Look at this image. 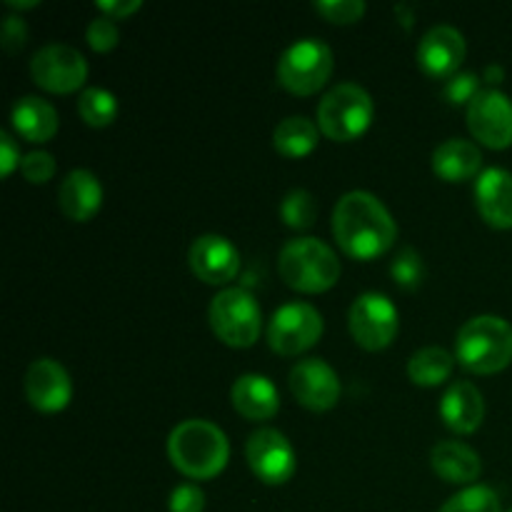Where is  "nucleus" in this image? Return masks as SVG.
<instances>
[{"mask_svg":"<svg viewBox=\"0 0 512 512\" xmlns=\"http://www.w3.org/2000/svg\"><path fill=\"white\" fill-rule=\"evenodd\" d=\"M333 235L345 255L373 260L388 253L398 240V225L383 200L368 190H350L335 203Z\"/></svg>","mask_w":512,"mask_h":512,"instance_id":"nucleus-1","label":"nucleus"},{"mask_svg":"<svg viewBox=\"0 0 512 512\" xmlns=\"http://www.w3.org/2000/svg\"><path fill=\"white\" fill-rule=\"evenodd\" d=\"M168 455L175 470L193 480H210L225 470L230 443L223 430L210 420H183L168 438Z\"/></svg>","mask_w":512,"mask_h":512,"instance_id":"nucleus-2","label":"nucleus"},{"mask_svg":"<svg viewBox=\"0 0 512 512\" xmlns=\"http://www.w3.org/2000/svg\"><path fill=\"white\" fill-rule=\"evenodd\" d=\"M455 360L475 375H493L512 363V325L498 315L470 318L458 330Z\"/></svg>","mask_w":512,"mask_h":512,"instance_id":"nucleus-3","label":"nucleus"},{"mask_svg":"<svg viewBox=\"0 0 512 512\" xmlns=\"http://www.w3.org/2000/svg\"><path fill=\"white\" fill-rule=\"evenodd\" d=\"M280 278L300 293H325L340 280V258L318 238H295L280 248Z\"/></svg>","mask_w":512,"mask_h":512,"instance_id":"nucleus-4","label":"nucleus"},{"mask_svg":"<svg viewBox=\"0 0 512 512\" xmlns=\"http://www.w3.org/2000/svg\"><path fill=\"white\" fill-rule=\"evenodd\" d=\"M375 115L373 98L358 83H338L318 105V128L335 143H350L370 128Z\"/></svg>","mask_w":512,"mask_h":512,"instance_id":"nucleus-5","label":"nucleus"},{"mask_svg":"<svg viewBox=\"0 0 512 512\" xmlns=\"http://www.w3.org/2000/svg\"><path fill=\"white\" fill-rule=\"evenodd\" d=\"M210 325L230 348H250L260 338L263 310L250 290L225 288L210 303Z\"/></svg>","mask_w":512,"mask_h":512,"instance_id":"nucleus-6","label":"nucleus"},{"mask_svg":"<svg viewBox=\"0 0 512 512\" xmlns=\"http://www.w3.org/2000/svg\"><path fill=\"white\" fill-rule=\"evenodd\" d=\"M333 65V50L323 40H295L280 53L278 83L295 95H313L328 83Z\"/></svg>","mask_w":512,"mask_h":512,"instance_id":"nucleus-7","label":"nucleus"},{"mask_svg":"<svg viewBox=\"0 0 512 512\" xmlns=\"http://www.w3.org/2000/svg\"><path fill=\"white\" fill-rule=\"evenodd\" d=\"M323 315L310 303L280 305L268 323V345L280 355H300L313 348L323 335Z\"/></svg>","mask_w":512,"mask_h":512,"instance_id":"nucleus-8","label":"nucleus"},{"mask_svg":"<svg viewBox=\"0 0 512 512\" xmlns=\"http://www.w3.org/2000/svg\"><path fill=\"white\" fill-rule=\"evenodd\" d=\"M348 325L360 348L383 350L398 335L400 313L388 295L363 293L350 305Z\"/></svg>","mask_w":512,"mask_h":512,"instance_id":"nucleus-9","label":"nucleus"},{"mask_svg":"<svg viewBox=\"0 0 512 512\" xmlns=\"http://www.w3.org/2000/svg\"><path fill=\"white\" fill-rule=\"evenodd\" d=\"M30 73L48 93H73L88 78V60L73 45L48 43L33 55Z\"/></svg>","mask_w":512,"mask_h":512,"instance_id":"nucleus-10","label":"nucleus"},{"mask_svg":"<svg viewBox=\"0 0 512 512\" xmlns=\"http://www.w3.org/2000/svg\"><path fill=\"white\" fill-rule=\"evenodd\" d=\"M245 458L255 478L265 485H283L295 475L298 460L290 440L275 428H260L245 443Z\"/></svg>","mask_w":512,"mask_h":512,"instance_id":"nucleus-11","label":"nucleus"},{"mask_svg":"<svg viewBox=\"0 0 512 512\" xmlns=\"http://www.w3.org/2000/svg\"><path fill=\"white\" fill-rule=\"evenodd\" d=\"M468 128L475 140L493 150L512 145V100L500 90H480L468 105Z\"/></svg>","mask_w":512,"mask_h":512,"instance_id":"nucleus-12","label":"nucleus"},{"mask_svg":"<svg viewBox=\"0 0 512 512\" xmlns=\"http://www.w3.org/2000/svg\"><path fill=\"white\" fill-rule=\"evenodd\" d=\"M290 390H293L295 400L303 408L315 410V413H325V410L335 408L340 400V378L325 360L320 358H305L290 370Z\"/></svg>","mask_w":512,"mask_h":512,"instance_id":"nucleus-13","label":"nucleus"},{"mask_svg":"<svg viewBox=\"0 0 512 512\" xmlns=\"http://www.w3.org/2000/svg\"><path fill=\"white\" fill-rule=\"evenodd\" d=\"M23 388L30 405L40 413H60L68 408L70 398H73V383H70L68 370L53 358L33 360L30 368L25 370Z\"/></svg>","mask_w":512,"mask_h":512,"instance_id":"nucleus-14","label":"nucleus"},{"mask_svg":"<svg viewBox=\"0 0 512 512\" xmlns=\"http://www.w3.org/2000/svg\"><path fill=\"white\" fill-rule=\"evenodd\" d=\"M190 268L195 278L208 285H223L233 280L240 270V253L225 235H200L190 245Z\"/></svg>","mask_w":512,"mask_h":512,"instance_id":"nucleus-15","label":"nucleus"},{"mask_svg":"<svg viewBox=\"0 0 512 512\" xmlns=\"http://www.w3.org/2000/svg\"><path fill=\"white\" fill-rule=\"evenodd\" d=\"M465 60V38L453 25H433L418 43V65L430 78H453Z\"/></svg>","mask_w":512,"mask_h":512,"instance_id":"nucleus-16","label":"nucleus"},{"mask_svg":"<svg viewBox=\"0 0 512 512\" xmlns=\"http://www.w3.org/2000/svg\"><path fill=\"white\" fill-rule=\"evenodd\" d=\"M475 205L488 225L512 228V173L505 168L483 170L475 180Z\"/></svg>","mask_w":512,"mask_h":512,"instance_id":"nucleus-17","label":"nucleus"},{"mask_svg":"<svg viewBox=\"0 0 512 512\" xmlns=\"http://www.w3.org/2000/svg\"><path fill=\"white\" fill-rule=\"evenodd\" d=\"M440 418L453 433L470 435L483 425L485 400L483 393L468 380H458L450 385L440 400Z\"/></svg>","mask_w":512,"mask_h":512,"instance_id":"nucleus-18","label":"nucleus"},{"mask_svg":"<svg viewBox=\"0 0 512 512\" xmlns=\"http://www.w3.org/2000/svg\"><path fill=\"white\" fill-rule=\"evenodd\" d=\"M58 205L75 223H88L103 205V185L85 168L70 170L58 188Z\"/></svg>","mask_w":512,"mask_h":512,"instance_id":"nucleus-19","label":"nucleus"},{"mask_svg":"<svg viewBox=\"0 0 512 512\" xmlns=\"http://www.w3.org/2000/svg\"><path fill=\"white\" fill-rule=\"evenodd\" d=\"M233 408L238 410L243 418L255 420H270L280 410V395L278 388L273 385V380L265 378V375L248 373L240 375L233 385Z\"/></svg>","mask_w":512,"mask_h":512,"instance_id":"nucleus-20","label":"nucleus"},{"mask_svg":"<svg viewBox=\"0 0 512 512\" xmlns=\"http://www.w3.org/2000/svg\"><path fill=\"white\" fill-rule=\"evenodd\" d=\"M10 120H13L15 133L28 143H48L58 133L60 125L53 105L38 95H23V98L15 100Z\"/></svg>","mask_w":512,"mask_h":512,"instance_id":"nucleus-21","label":"nucleus"},{"mask_svg":"<svg viewBox=\"0 0 512 512\" xmlns=\"http://www.w3.org/2000/svg\"><path fill=\"white\" fill-rule=\"evenodd\" d=\"M483 168V153L475 143L463 138H450L440 143L433 153V170L438 178L448 183H463V180L480 175Z\"/></svg>","mask_w":512,"mask_h":512,"instance_id":"nucleus-22","label":"nucleus"},{"mask_svg":"<svg viewBox=\"0 0 512 512\" xmlns=\"http://www.w3.org/2000/svg\"><path fill=\"white\" fill-rule=\"evenodd\" d=\"M430 465L440 478L455 485L473 483L483 473L480 455L460 440H443V443L435 445L433 453H430Z\"/></svg>","mask_w":512,"mask_h":512,"instance_id":"nucleus-23","label":"nucleus"},{"mask_svg":"<svg viewBox=\"0 0 512 512\" xmlns=\"http://www.w3.org/2000/svg\"><path fill=\"white\" fill-rule=\"evenodd\" d=\"M320 140V128L305 115H290L280 120L273 130V145L285 158H305L315 150Z\"/></svg>","mask_w":512,"mask_h":512,"instance_id":"nucleus-24","label":"nucleus"},{"mask_svg":"<svg viewBox=\"0 0 512 512\" xmlns=\"http://www.w3.org/2000/svg\"><path fill=\"white\" fill-rule=\"evenodd\" d=\"M455 355L448 353L440 345H428L420 348L418 353L410 355L408 360V375L415 385L420 388H435V385L445 383L453 375Z\"/></svg>","mask_w":512,"mask_h":512,"instance_id":"nucleus-25","label":"nucleus"},{"mask_svg":"<svg viewBox=\"0 0 512 512\" xmlns=\"http://www.w3.org/2000/svg\"><path fill=\"white\" fill-rule=\"evenodd\" d=\"M78 113L90 128H108L118 118V98L105 88H85L78 98Z\"/></svg>","mask_w":512,"mask_h":512,"instance_id":"nucleus-26","label":"nucleus"},{"mask_svg":"<svg viewBox=\"0 0 512 512\" xmlns=\"http://www.w3.org/2000/svg\"><path fill=\"white\" fill-rule=\"evenodd\" d=\"M318 218V203L313 195L303 188H295L280 200V220L293 230H308Z\"/></svg>","mask_w":512,"mask_h":512,"instance_id":"nucleus-27","label":"nucleus"},{"mask_svg":"<svg viewBox=\"0 0 512 512\" xmlns=\"http://www.w3.org/2000/svg\"><path fill=\"white\" fill-rule=\"evenodd\" d=\"M440 512H500V498L488 485H470L455 493Z\"/></svg>","mask_w":512,"mask_h":512,"instance_id":"nucleus-28","label":"nucleus"},{"mask_svg":"<svg viewBox=\"0 0 512 512\" xmlns=\"http://www.w3.org/2000/svg\"><path fill=\"white\" fill-rule=\"evenodd\" d=\"M390 275H393L398 288L418 290L425 280L423 255H420L415 248H403L398 255H395L393 265H390Z\"/></svg>","mask_w":512,"mask_h":512,"instance_id":"nucleus-29","label":"nucleus"},{"mask_svg":"<svg viewBox=\"0 0 512 512\" xmlns=\"http://www.w3.org/2000/svg\"><path fill=\"white\" fill-rule=\"evenodd\" d=\"M315 10L330 23L350 25L363 18L368 5L363 0H315Z\"/></svg>","mask_w":512,"mask_h":512,"instance_id":"nucleus-30","label":"nucleus"},{"mask_svg":"<svg viewBox=\"0 0 512 512\" xmlns=\"http://www.w3.org/2000/svg\"><path fill=\"white\" fill-rule=\"evenodd\" d=\"M480 93V78L470 70H460L443 85V95L450 105H470Z\"/></svg>","mask_w":512,"mask_h":512,"instance_id":"nucleus-31","label":"nucleus"},{"mask_svg":"<svg viewBox=\"0 0 512 512\" xmlns=\"http://www.w3.org/2000/svg\"><path fill=\"white\" fill-rule=\"evenodd\" d=\"M85 38H88L90 48L98 50V53H108L115 45L120 43V30L115 25L113 18L108 15H100V18H93L88 23V30H85Z\"/></svg>","mask_w":512,"mask_h":512,"instance_id":"nucleus-32","label":"nucleus"},{"mask_svg":"<svg viewBox=\"0 0 512 512\" xmlns=\"http://www.w3.org/2000/svg\"><path fill=\"white\" fill-rule=\"evenodd\" d=\"M20 173L33 185L48 183L55 175V158L48 150H33V153L23 155V160H20Z\"/></svg>","mask_w":512,"mask_h":512,"instance_id":"nucleus-33","label":"nucleus"},{"mask_svg":"<svg viewBox=\"0 0 512 512\" xmlns=\"http://www.w3.org/2000/svg\"><path fill=\"white\" fill-rule=\"evenodd\" d=\"M25 43H28V25H25V20L15 13L5 15L3 28H0V45H3L5 53H18Z\"/></svg>","mask_w":512,"mask_h":512,"instance_id":"nucleus-34","label":"nucleus"},{"mask_svg":"<svg viewBox=\"0 0 512 512\" xmlns=\"http://www.w3.org/2000/svg\"><path fill=\"white\" fill-rule=\"evenodd\" d=\"M170 512H203L205 510V493L193 483L178 485L170 495Z\"/></svg>","mask_w":512,"mask_h":512,"instance_id":"nucleus-35","label":"nucleus"},{"mask_svg":"<svg viewBox=\"0 0 512 512\" xmlns=\"http://www.w3.org/2000/svg\"><path fill=\"white\" fill-rule=\"evenodd\" d=\"M20 160L23 158H20L18 143H15L13 135H10L8 130H3V133H0V173L10 175L18 168Z\"/></svg>","mask_w":512,"mask_h":512,"instance_id":"nucleus-36","label":"nucleus"},{"mask_svg":"<svg viewBox=\"0 0 512 512\" xmlns=\"http://www.w3.org/2000/svg\"><path fill=\"white\" fill-rule=\"evenodd\" d=\"M95 8L103 15H108V18L123 20L128 18V15H133L135 10L143 8V3H140V0H98Z\"/></svg>","mask_w":512,"mask_h":512,"instance_id":"nucleus-37","label":"nucleus"},{"mask_svg":"<svg viewBox=\"0 0 512 512\" xmlns=\"http://www.w3.org/2000/svg\"><path fill=\"white\" fill-rule=\"evenodd\" d=\"M503 78H505V70L500 68V65H488V68H485V80H488L490 85L503 83Z\"/></svg>","mask_w":512,"mask_h":512,"instance_id":"nucleus-38","label":"nucleus"},{"mask_svg":"<svg viewBox=\"0 0 512 512\" xmlns=\"http://www.w3.org/2000/svg\"><path fill=\"white\" fill-rule=\"evenodd\" d=\"M395 13L398 15H405V30H410L413 28V15H410V8L408 5H395Z\"/></svg>","mask_w":512,"mask_h":512,"instance_id":"nucleus-39","label":"nucleus"},{"mask_svg":"<svg viewBox=\"0 0 512 512\" xmlns=\"http://www.w3.org/2000/svg\"><path fill=\"white\" fill-rule=\"evenodd\" d=\"M10 8H18V10H25V8H35L38 5V0H8Z\"/></svg>","mask_w":512,"mask_h":512,"instance_id":"nucleus-40","label":"nucleus"},{"mask_svg":"<svg viewBox=\"0 0 512 512\" xmlns=\"http://www.w3.org/2000/svg\"><path fill=\"white\" fill-rule=\"evenodd\" d=\"M510 512H512V510H510Z\"/></svg>","mask_w":512,"mask_h":512,"instance_id":"nucleus-41","label":"nucleus"}]
</instances>
